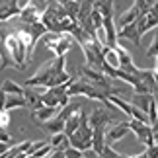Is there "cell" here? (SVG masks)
Wrapping results in <instances>:
<instances>
[{"label": "cell", "mask_w": 158, "mask_h": 158, "mask_svg": "<svg viewBox=\"0 0 158 158\" xmlns=\"http://www.w3.org/2000/svg\"><path fill=\"white\" fill-rule=\"evenodd\" d=\"M64 63H66V55H63V57H55L53 60H47L31 78L26 80V86H31V88L33 86L53 88V86H59V84L70 82L72 76L64 70Z\"/></svg>", "instance_id": "6da1fadb"}, {"label": "cell", "mask_w": 158, "mask_h": 158, "mask_svg": "<svg viewBox=\"0 0 158 158\" xmlns=\"http://www.w3.org/2000/svg\"><path fill=\"white\" fill-rule=\"evenodd\" d=\"M41 22L45 23V27L51 33H70L78 23L66 14V8L57 0H49L47 10L41 16Z\"/></svg>", "instance_id": "7a4b0ae2"}, {"label": "cell", "mask_w": 158, "mask_h": 158, "mask_svg": "<svg viewBox=\"0 0 158 158\" xmlns=\"http://www.w3.org/2000/svg\"><path fill=\"white\" fill-rule=\"evenodd\" d=\"M66 92H69V96H86V98L98 100L104 106L107 104V96L109 94H115V92H109V90L98 86V84L90 82L84 74H80V78H72Z\"/></svg>", "instance_id": "3957f363"}, {"label": "cell", "mask_w": 158, "mask_h": 158, "mask_svg": "<svg viewBox=\"0 0 158 158\" xmlns=\"http://www.w3.org/2000/svg\"><path fill=\"white\" fill-rule=\"evenodd\" d=\"M4 49H6V55H8V57L12 59V63H14V69H18V70L26 69V64H27V49H26V43L20 39L18 31L6 33Z\"/></svg>", "instance_id": "277c9868"}, {"label": "cell", "mask_w": 158, "mask_h": 158, "mask_svg": "<svg viewBox=\"0 0 158 158\" xmlns=\"http://www.w3.org/2000/svg\"><path fill=\"white\" fill-rule=\"evenodd\" d=\"M70 144H72V147H76V148H80L82 152H84V150H88V148H94V127L90 125L86 113L82 115L80 127H78V129L70 135Z\"/></svg>", "instance_id": "5b68a950"}, {"label": "cell", "mask_w": 158, "mask_h": 158, "mask_svg": "<svg viewBox=\"0 0 158 158\" xmlns=\"http://www.w3.org/2000/svg\"><path fill=\"white\" fill-rule=\"evenodd\" d=\"M45 47L49 49L51 53H55V57H63V55H66L72 45H74V37H72L70 33H47L45 37Z\"/></svg>", "instance_id": "8992f818"}, {"label": "cell", "mask_w": 158, "mask_h": 158, "mask_svg": "<svg viewBox=\"0 0 158 158\" xmlns=\"http://www.w3.org/2000/svg\"><path fill=\"white\" fill-rule=\"evenodd\" d=\"M76 109H80V104H66L64 107H60V111L55 115L53 119L45 121V123H41L39 127L43 131H47L49 135H55V133H60L64 131V125H66V119L70 117L72 113L76 111Z\"/></svg>", "instance_id": "52a82bcc"}, {"label": "cell", "mask_w": 158, "mask_h": 158, "mask_svg": "<svg viewBox=\"0 0 158 158\" xmlns=\"http://www.w3.org/2000/svg\"><path fill=\"white\" fill-rule=\"evenodd\" d=\"M69 84H59V86H53V88H45V92H41L43 96V104L45 106H55V107H64L69 104Z\"/></svg>", "instance_id": "ba28073f"}, {"label": "cell", "mask_w": 158, "mask_h": 158, "mask_svg": "<svg viewBox=\"0 0 158 158\" xmlns=\"http://www.w3.org/2000/svg\"><path fill=\"white\" fill-rule=\"evenodd\" d=\"M47 4H49V0H27L23 10L20 12V22L23 23L41 22V16L47 10Z\"/></svg>", "instance_id": "9c48e42d"}, {"label": "cell", "mask_w": 158, "mask_h": 158, "mask_svg": "<svg viewBox=\"0 0 158 158\" xmlns=\"http://www.w3.org/2000/svg\"><path fill=\"white\" fill-rule=\"evenodd\" d=\"M129 127H131V131L137 135V139H139L141 144H144V147H152V144H154L156 139H154V133H152V123L133 117L129 121Z\"/></svg>", "instance_id": "30bf717a"}, {"label": "cell", "mask_w": 158, "mask_h": 158, "mask_svg": "<svg viewBox=\"0 0 158 158\" xmlns=\"http://www.w3.org/2000/svg\"><path fill=\"white\" fill-rule=\"evenodd\" d=\"M80 74H84L88 78L90 82H94V84H98V86H102V88H106V90H109V92H115V94H123L121 90H117V88H113L111 86V76L109 74H106L104 70H98V69H92V66H82L80 69Z\"/></svg>", "instance_id": "8fae6325"}, {"label": "cell", "mask_w": 158, "mask_h": 158, "mask_svg": "<svg viewBox=\"0 0 158 158\" xmlns=\"http://www.w3.org/2000/svg\"><path fill=\"white\" fill-rule=\"evenodd\" d=\"M137 23H139V31H141V35H144L148 29H152V27H158V2L154 6H150V10L147 12V14L139 16Z\"/></svg>", "instance_id": "7c38bea8"}, {"label": "cell", "mask_w": 158, "mask_h": 158, "mask_svg": "<svg viewBox=\"0 0 158 158\" xmlns=\"http://www.w3.org/2000/svg\"><path fill=\"white\" fill-rule=\"evenodd\" d=\"M129 131H131L129 121H117L115 125H109V127H107V131H106V144H113V143H117L119 139H123Z\"/></svg>", "instance_id": "4fadbf2b"}, {"label": "cell", "mask_w": 158, "mask_h": 158, "mask_svg": "<svg viewBox=\"0 0 158 158\" xmlns=\"http://www.w3.org/2000/svg\"><path fill=\"white\" fill-rule=\"evenodd\" d=\"M117 37L119 39H129V41H133L137 47L141 45V31H139V23H137V20L135 22H131V23H127V26H123V27H119L117 29Z\"/></svg>", "instance_id": "5bb4252c"}, {"label": "cell", "mask_w": 158, "mask_h": 158, "mask_svg": "<svg viewBox=\"0 0 158 158\" xmlns=\"http://www.w3.org/2000/svg\"><path fill=\"white\" fill-rule=\"evenodd\" d=\"M23 6L26 4H22L20 0H2V8H0V20H2V23L8 22L12 16H20Z\"/></svg>", "instance_id": "9a60e30c"}, {"label": "cell", "mask_w": 158, "mask_h": 158, "mask_svg": "<svg viewBox=\"0 0 158 158\" xmlns=\"http://www.w3.org/2000/svg\"><path fill=\"white\" fill-rule=\"evenodd\" d=\"M115 51H117V57H119V69L121 70L131 72V74H139V72H141V69H137V66H135L131 53L127 51V49H123L121 45H117V47H115Z\"/></svg>", "instance_id": "2e32d148"}, {"label": "cell", "mask_w": 158, "mask_h": 158, "mask_svg": "<svg viewBox=\"0 0 158 158\" xmlns=\"http://www.w3.org/2000/svg\"><path fill=\"white\" fill-rule=\"evenodd\" d=\"M59 111H60V107H55V106H43V107H39V109H35V111H31V119H33V121H37V123L41 125V123H45V121L53 119Z\"/></svg>", "instance_id": "e0dca14e"}, {"label": "cell", "mask_w": 158, "mask_h": 158, "mask_svg": "<svg viewBox=\"0 0 158 158\" xmlns=\"http://www.w3.org/2000/svg\"><path fill=\"white\" fill-rule=\"evenodd\" d=\"M156 102L154 98V94H133V98H131V104L133 106H137L139 109H143L144 113H148L150 111V107H152V104Z\"/></svg>", "instance_id": "ac0fdd59"}, {"label": "cell", "mask_w": 158, "mask_h": 158, "mask_svg": "<svg viewBox=\"0 0 158 158\" xmlns=\"http://www.w3.org/2000/svg\"><path fill=\"white\" fill-rule=\"evenodd\" d=\"M27 106V100L26 96H20V94H4V106L2 109H10L12 107H26Z\"/></svg>", "instance_id": "d6986e66"}, {"label": "cell", "mask_w": 158, "mask_h": 158, "mask_svg": "<svg viewBox=\"0 0 158 158\" xmlns=\"http://www.w3.org/2000/svg\"><path fill=\"white\" fill-rule=\"evenodd\" d=\"M26 100H27V107L31 109V111H35V109H39V107H43V96L37 94L35 90H31V86H26Z\"/></svg>", "instance_id": "ffe728a7"}, {"label": "cell", "mask_w": 158, "mask_h": 158, "mask_svg": "<svg viewBox=\"0 0 158 158\" xmlns=\"http://www.w3.org/2000/svg\"><path fill=\"white\" fill-rule=\"evenodd\" d=\"M82 115H84V111H82V109H76V111L72 113L69 119H66V125H64V133H66L69 137H70L72 133H74V131L78 129V127H80V123H82Z\"/></svg>", "instance_id": "44dd1931"}, {"label": "cell", "mask_w": 158, "mask_h": 158, "mask_svg": "<svg viewBox=\"0 0 158 158\" xmlns=\"http://www.w3.org/2000/svg\"><path fill=\"white\" fill-rule=\"evenodd\" d=\"M29 147H31V141H23L20 144H14L12 148H6L2 152V156H6V158H10V156H23V158H26Z\"/></svg>", "instance_id": "7402d4cb"}, {"label": "cell", "mask_w": 158, "mask_h": 158, "mask_svg": "<svg viewBox=\"0 0 158 158\" xmlns=\"http://www.w3.org/2000/svg\"><path fill=\"white\" fill-rule=\"evenodd\" d=\"M2 94H26V86H20V84L12 82V80H4L2 82Z\"/></svg>", "instance_id": "603a6c76"}, {"label": "cell", "mask_w": 158, "mask_h": 158, "mask_svg": "<svg viewBox=\"0 0 158 158\" xmlns=\"http://www.w3.org/2000/svg\"><path fill=\"white\" fill-rule=\"evenodd\" d=\"M147 55H148V57H156V55H158V27H156V35H154L152 43H150V47L147 49Z\"/></svg>", "instance_id": "cb8c5ba5"}, {"label": "cell", "mask_w": 158, "mask_h": 158, "mask_svg": "<svg viewBox=\"0 0 158 158\" xmlns=\"http://www.w3.org/2000/svg\"><path fill=\"white\" fill-rule=\"evenodd\" d=\"M8 123H10V111H8V109H2V113H0V127L6 129Z\"/></svg>", "instance_id": "d4e9b609"}, {"label": "cell", "mask_w": 158, "mask_h": 158, "mask_svg": "<svg viewBox=\"0 0 158 158\" xmlns=\"http://www.w3.org/2000/svg\"><path fill=\"white\" fill-rule=\"evenodd\" d=\"M0 141H2L4 144H8V143H10V135H8V133H6L4 129H2V135H0Z\"/></svg>", "instance_id": "484cf974"}, {"label": "cell", "mask_w": 158, "mask_h": 158, "mask_svg": "<svg viewBox=\"0 0 158 158\" xmlns=\"http://www.w3.org/2000/svg\"><path fill=\"white\" fill-rule=\"evenodd\" d=\"M152 133H154V139L158 141V117H156V121L152 123Z\"/></svg>", "instance_id": "4316f807"}, {"label": "cell", "mask_w": 158, "mask_h": 158, "mask_svg": "<svg viewBox=\"0 0 158 158\" xmlns=\"http://www.w3.org/2000/svg\"><path fill=\"white\" fill-rule=\"evenodd\" d=\"M147 2H148V6H154V4L158 2V0H147Z\"/></svg>", "instance_id": "83f0119b"}, {"label": "cell", "mask_w": 158, "mask_h": 158, "mask_svg": "<svg viewBox=\"0 0 158 158\" xmlns=\"http://www.w3.org/2000/svg\"><path fill=\"white\" fill-rule=\"evenodd\" d=\"M57 2H60V4H63V6H64L66 2H70V0H57Z\"/></svg>", "instance_id": "f1b7e54d"}, {"label": "cell", "mask_w": 158, "mask_h": 158, "mask_svg": "<svg viewBox=\"0 0 158 158\" xmlns=\"http://www.w3.org/2000/svg\"><path fill=\"white\" fill-rule=\"evenodd\" d=\"M76 2H84V0H76Z\"/></svg>", "instance_id": "f546056e"}]
</instances>
